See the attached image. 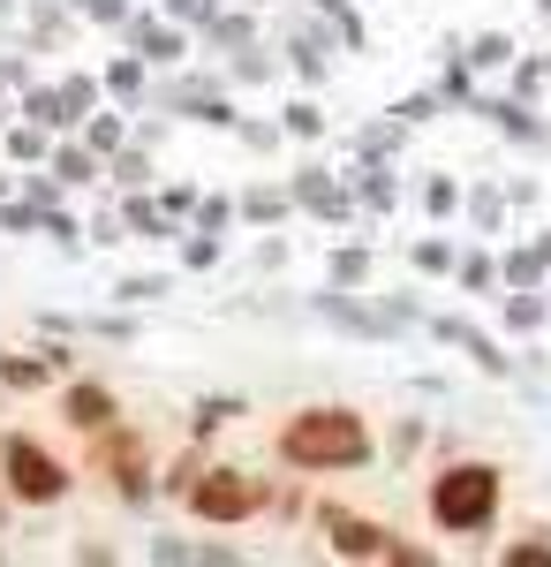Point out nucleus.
<instances>
[{"instance_id":"nucleus-4","label":"nucleus","mask_w":551,"mask_h":567,"mask_svg":"<svg viewBox=\"0 0 551 567\" xmlns=\"http://www.w3.org/2000/svg\"><path fill=\"white\" fill-rule=\"evenodd\" d=\"M189 507L205 515V523H242L257 507V484H242V477H227V470H212V477L189 492Z\"/></svg>"},{"instance_id":"nucleus-5","label":"nucleus","mask_w":551,"mask_h":567,"mask_svg":"<svg viewBox=\"0 0 551 567\" xmlns=\"http://www.w3.org/2000/svg\"><path fill=\"white\" fill-rule=\"evenodd\" d=\"M325 529H333V553H340V560H393V545H385V529H378V523L325 515Z\"/></svg>"},{"instance_id":"nucleus-1","label":"nucleus","mask_w":551,"mask_h":567,"mask_svg":"<svg viewBox=\"0 0 551 567\" xmlns=\"http://www.w3.org/2000/svg\"><path fill=\"white\" fill-rule=\"evenodd\" d=\"M280 454L302 462V470H347V462L371 454V432H363L347 409H310V416H295V424L280 432Z\"/></svg>"},{"instance_id":"nucleus-2","label":"nucleus","mask_w":551,"mask_h":567,"mask_svg":"<svg viewBox=\"0 0 551 567\" xmlns=\"http://www.w3.org/2000/svg\"><path fill=\"white\" fill-rule=\"evenodd\" d=\"M491 499H499L491 470H446L438 492H430V507H438V523H446V529H476L484 515H491Z\"/></svg>"},{"instance_id":"nucleus-3","label":"nucleus","mask_w":551,"mask_h":567,"mask_svg":"<svg viewBox=\"0 0 551 567\" xmlns=\"http://www.w3.org/2000/svg\"><path fill=\"white\" fill-rule=\"evenodd\" d=\"M8 484H15V499H31V507H45V499H61V470L45 462L31 439H8Z\"/></svg>"}]
</instances>
